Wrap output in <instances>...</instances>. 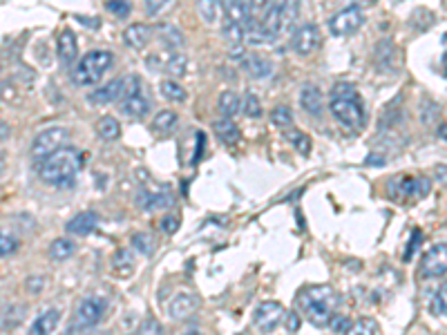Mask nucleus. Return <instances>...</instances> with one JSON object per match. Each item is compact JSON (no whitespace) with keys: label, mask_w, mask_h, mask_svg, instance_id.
Segmentation results:
<instances>
[{"label":"nucleus","mask_w":447,"mask_h":335,"mask_svg":"<svg viewBox=\"0 0 447 335\" xmlns=\"http://www.w3.org/2000/svg\"><path fill=\"white\" fill-rule=\"evenodd\" d=\"M338 302H340L338 293L327 284L302 288L298 293V309L302 311L304 318L318 329L329 327L331 318L336 315Z\"/></svg>","instance_id":"1"},{"label":"nucleus","mask_w":447,"mask_h":335,"mask_svg":"<svg viewBox=\"0 0 447 335\" xmlns=\"http://www.w3.org/2000/svg\"><path fill=\"white\" fill-rule=\"evenodd\" d=\"M83 152L65 146L56 150L47 159H43V164L39 168V175L45 184H50L54 188H67L74 184L76 175L83 168Z\"/></svg>","instance_id":"2"},{"label":"nucleus","mask_w":447,"mask_h":335,"mask_svg":"<svg viewBox=\"0 0 447 335\" xmlns=\"http://www.w3.org/2000/svg\"><path fill=\"white\" fill-rule=\"evenodd\" d=\"M331 114L345 125V128H362L364 125V107L358 92L347 83H338L331 96Z\"/></svg>","instance_id":"3"},{"label":"nucleus","mask_w":447,"mask_h":335,"mask_svg":"<svg viewBox=\"0 0 447 335\" xmlns=\"http://www.w3.org/2000/svg\"><path fill=\"white\" fill-rule=\"evenodd\" d=\"M112 52L107 50H92L87 52L83 58L78 61V65L72 72V80H74V85H94L98 80L103 78V74L107 69L112 67Z\"/></svg>","instance_id":"4"},{"label":"nucleus","mask_w":447,"mask_h":335,"mask_svg":"<svg viewBox=\"0 0 447 335\" xmlns=\"http://www.w3.org/2000/svg\"><path fill=\"white\" fill-rule=\"evenodd\" d=\"M432 184L427 177H411V175H398L389 179L387 193L393 202H416L429 195Z\"/></svg>","instance_id":"5"},{"label":"nucleus","mask_w":447,"mask_h":335,"mask_svg":"<svg viewBox=\"0 0 447 335\" xmlns=\"http://www.w3.org/2000/svg\"><path fill=\"white\" fill-rule=\"evenodd\" d=\"M139 87H141V80L139 76H121L107 83L103 87H98L96 92H92L87 96V101L92 105H107V103H114V101H121L125 96H132V94H139Z\"/></svg>","instance_id":"6"},{"label":"nucleus","mask_w":447,"mask_h":335,"mask_svg":"<svg viewBox=\"0 0 447 335\" xmlns=\"http://www.w3.org/2000/svg\"><path fill=\"white\" fill-rule=\"evenodd\" d=\"M69 141V132L65 128H47L36 134V139L32 143V157L34 159H47L56 150L65 148Z\"/></svg>","instance_id":"7"},{"label":"nucleus","mask_w":447,"mask_h":335,"mask_svg":"<svg viewBox=\"0 0 447 335\" xmlns=\"http://www.w3.org/2000/svg\"><path fill=\"white\" fill-rule=\"evenodd\" d=\"M107 311V302L103 297H96V295H89L83 297L78 304H76V311H74V324L76 327H96L98 322L103 320V315Z\"/></svg>","instance_id":"8"},{"label":"nucleus","mask_w":447,"mask_h":335,"mask_svg":"<svg viewBox=\"0 0 447 335\" xmlns=\"http://www.w3.org/2000/svg\"><path fill=\"white\" fill-rule=\"evenodd\" d=\"M282 318H284V306L275 300H266L262 304H257L253 311V324L262 335H271L280 327Z\"/></svg>","instance_id":"9"},{"label":"nucleus","mask_w":447,"mask_h":335,"mask_svg":"<svg viewBox=\"0 0 447 335\" xmlns=\"http://www.w3.org/2000/svg\"><path fill=\"white\" fill-rule=\"evenodd\" d=\"M364 23V16H362V9L360 7H347V9H340V12L329 21V30L334 36H351L362 27Z\"/></svg>","instance_id":"10"},{"label":"nucleus","mask_w":447,"mask_h":335,"mask_svg":"<svg viewBox=\"0 0 447 335\" xmlns=\"http://www.w3.org/2000/svg\"><path fill=\"white\" fill-rule=\"evenodd\" d=\"M445 268H447V246H445V244H436V246L425 250V255L420 257L418 275L423 279L443 277Z\"/></svg>","instance_id":"11"},{"label":"nucleus","mask_w":447,"mask_h":335,"mask_svg":"<svg viewBox=\"0 0 447 335\" xmlns=\"http://www.w3.org/2000/svg\"><path fill=\"white\" fill-rule=\"evenodd\" d=\"M320 43H322L320 30H318V25H313V23L300 25L291 36V50L295 54H300V56H309V54H313L320 47Z\"/></svg>","instance_id":"12"},{"label":"nucleus","mask_w":447,"mask_h":335,"mask_svg":"<svg viewBox=\"0 0 447 335\" xmlns=\"http://www.w3.org/2000/svg\"><path fill=\"white\" fill-rule=\"evenodd\" d=\"M137 204L141 210H146V213L166 210V208L173 206V193H170L168 188H157V190L141 188L137 193Z\"/></svg>","instance_id":"13"},{"label":"nucleus","mask_w":447,"mask_h":335,"mask_svg":"<svg viewBox=\"0 0 447 335\" xmlns=\"http://www.w3.org/2000/svg\"><path fill=\"white\" fill-rule=\"evenodd\" d=\"M197 311H199V297H197L195 293H177L173 300L168 302V315H170V320H177V322H182V320H188L190 315H195Z\"/></svg>","instance_id":"14"},{"label":"nucleus","mask_w":447,"mask_h":335,"mask_svg":"<svg viewBox=\"0 0 447 335\" xmlns=\"http://www.w3.org/2000/svg\"><path fill=\"white\" fill-rule=\"evenodd\" d=\"M224 23L248 27L250 23L248 0H224Z\"/></svg>","instance_id":"15"},{"label":"nucleus","mask_w":447,"mask_h":335,"mask_svg":"<svg viewBox=\"0 0 447 335\" xmlns=\"http://www.w3.org/2000/svg\"><path fill=\"white\" fill-rule=\"evenodd\" d=\"M78 56V45H76V36L72 30H63L58 36V61L63 67H69L72 63Z\"/></svg>","instance_id":"16"},{"label":"nucleus","mask_w":447,"mask_h":335,"mask_svg":"<svg viewBox=\"0 0 447 335\" xmlns=\"http://www.w3.org/2000/svg\"><path fill=\"white\" fill-rule=\"evenodd\" d=\"M150 36H152V30H150L148 25L134 23V25H130L128 30L123 32V41L132 50H143L150 43Z\"/></svg>","instance_id":"17"},{"label":"nucleus","mask_w":447,"mask_h":335,"mask_svg":"<svg viewBox=\"0 0 447 335\" xmlns=\"http://www.w3.org/2000/svg\"><path fill=\"white\" fill-rule=\"evenodd\" d=\"M300 105L313 116H322V107H325V101H322V92L316 85H304L300 89Z\"/></svg>","instance_id":"18"},{"label":"nucleus","mask_w":447,"mask_h":335,"mask_svg":"<svg viewBox=\"0 0 447 335\" xmlns=\"http://www.w3.org/2000/svg\"><path fill=\"white\" fill-rule=\"evenodd\" d=\"M119 107L125 116H130V119H143V116L150 112V103L141 94H132V96L121 98Z\"/></svg>","instance_id":"19"},{"label":"nucleus","mask_w":447,"mask_h":335,"mask_svg":"<svg viewBox=\"0 0 447 335\" xmlns=\"http://www.w3.org/2000/svg\"><path fill=\"white\" fill-rule=\"evenodd\" d=\"M96 226H98V215L92 210H85V213L76 215L74 219L67 224V233L78 235V237H85V235L92 233Z\"/></svg>","instance_id":"20"},{"label":"nucleus","mask_w":447,"mask_h":335,"mask_svg":"<svg viewBox=\"0 0 447 335\" xmlns=\"http://www.w3.org/2000/svg\"><path fill=\"white\" fill-rule=\"evenodd\" d=\"M58 322H61V313L58 309H47L45 313H41L39 318L34 320L32 324V335H52L54 331H56L58 327Z\"/></svg>","instance_id":"21"},{"label":"nucleus","mask_w":447,"mask_h":335,"mask_svg":"<svg viewBox=\"0 0 447 335\" xmlns=\"http://www.w3.org/2000/svg\"><path fill=\"white\" fill-rule=\"evenodd\" d=\"M157 39L164 43L170 52L182 50L184 43H186L182 30H179V27H175V25H170V23H164V25L157 27Z\"/></svg>","instance_id":"22"},{"label":"nucleus","mask_w":447,"mask_h":335,"mask_svg":"<svg viewBox=\"0 0 447 335\" xmlns=\"http://www.w3.org/2000/svg\"><path fill=\"white\" fill-rule=\"evenodd\" d=\"M212 132L217 134V139L224 143V146H235V143L239 141L241 137V132L235 123H232L230 119H219V121H215L212 123Z\"/></svg>","instance_id":"23"},{"label":"nucleus","mask_w":447,"mask_h":335,"mask_svg":"<svg viewBox=\"0 0 447 335\" xmlns=\"http://www.w3.org/2000/svg\"><path fill=\"white\" fill-rule=\"evenodd\" d=\"M186 69H188V58L184 56V54L170 52L164 56V67H161V72H166V74L179 78V76L186 74Z\"/></svg>","instance_id":"24"},{"label":"nucleus","mask_w":447,"mask_h":335,"mask_svg":"<svg viewBox=\"0 0 447 335\" xmlns=\"http://www.w3.org/2000/svg\"><path fill=\"white\" fill-rule=\"evenodd\" d=\"M224 39H226L232 54L241 52V45H244V41H246V27L224 23Z\"/></svg>","instance_id":"25"},{"label":"nucleus","mask_w":447,"mask_h":335,"mask_svg":"<svg viewBox=\"0 0 447 335\" xmlns=\"http://www.w3.org/2000/svg\"><path fill=\"white\" fill-rule=\"evenodd\" d=\"M121 134V125L114 116H103V119L96 121V137L103 141H114L119 139Z\"/></svg>","instance_id":"26"},{"label":"nucleus","mask_w":447,"mask_h":335,"mask_svg":"<svg viewBox=\"0 0 447 335\" xmlns=\"http://www.w3.org/2000/svg\"><path fill=\"white\" fill-rule=\"evenodd\" d=\"M197 12H199V18L206 25H215L219 21L221 3L219 0H197Z\"/></svg>","instance_id":"27"},{"label":"nucleus","mask_w":447,"mask_h":335,"mask_svg":"<svg viewBox=\"0 0 447 335\" xmlns=\"http://www.w3.org/2000/svg\"><path fill=\"white\" fill-rule=\"evenodd\" d=\"M74 250H76L74 241L65 239V237H58V239L52 241V246H50V257H52L54 261H65V259H69L72 255H74Z\"/></svg>","instance_id":"28"},{"label":"nucleus","mask_w":447,"mask_h":335,"mask_svg":"<svg viewBox=\"0 0 447 335\" xmlns=\"http://www.w3.org/2000/svg\"><path fill=\"white\" fill-rule=\"evenodd\" d=\"M244 65H246V72L253 78H266V76H271V72H273L271 61H266L262 56H248Z\"/></svg>","instance_id":"29"},{"label":"nucleus","mask_w":447,"mask_h":335,"mask_svg":"<svg viewBox=\"0 0 447 335\" xmlns=\"http://www.w3.org/2000/svg\"><path fill=\"white\" fill-rule=\"evenodd\" d=\"M132 248L141 252V255H146V257H152L155 255V250H157V244H155V237L148 233H134L132 235Z\"/></svg>","instance_id":"30"},{"label":"nucleus","mask_w":447,"mask_h":335,"mask_svg":"<svg viewBox=\"0 0 447 335\" xmlns=\"http://www.w3.org/2000/svg\"><path fill=\"white\" fill-rule=\"evenodd\" d=\"M161 96L168 98V101H173V103H184L188 94H186V89L177 83V80L166 78V80H161Z\"/></svg>","instance_id":"31"},{"label":"nucleus","mask_w":447,"mask_h":335,"mask_svg":"<svg viewBox=\"0 0 447 335\" xmlns=\"http://www.w3.org/2000/svg\"><path fill=\"white\" fill-rule=\"evenodd\" d=\"M217 107L224 119H230L232 114L239 110V98L235 92H221L219 94V101H217Z\"/></svg>","instance_id":"32"},{"label":"nucleus","mask_w":447,"mask_h":335,"mask_svg":"<svg viewBox=\"0 0 447 335\" xmlns=\"http://www.w3.org/2000/svg\"><path fill=\"white\" fill-rule=\"evenodd\" d=\"M177 125V112L173 110H161L155 119H152V128L157 132H170Z\"/></svg>","instance_id":"33"},{"label":"nucleus","mask_w":447,"mask_h":335,"mask_svg":"<svg viewBox=\"0 0 447 335\" xmlns=\"http://www.w3.org/2000/svg\"><path fill=\"white\" fill-rule=\"evenodd\" d=\"M112 266H114L116 273H121V277H128L132 273V268H134V259L130 257L128 250H119L112 259Z\"/></svg>","instance_id":"34"},{"label":"nucleus","mask_w":447,"mask_h":335,"mask_svg":"<svg viewBox=\"0 0 447 335\" xmlns=\"http://www.w3.org/2000/svg\"><path fill=\"white\" fill-rule=\"evenodd\" d=\"M300 3L302 0H273V7L280 12L286 21L293 23L295 16H298V9H300Z\"/></svg>","instance_id":"35"},{"label":"nucleus","mask_w":447,"mask_h":335,"mask_svg":"<svg viewBox=\"0 0 447 335\" xmlns=\"http://www.w3.org/2000/svg\"><path fill=\"white\" fill-rule=\"evenodd\" d=\"M271 121H273V125H277V128H289V125L293 123V112L286 105H277L271 110Z\"/></svg>","instance_id":"36"},{"label":"nucleus","mask_w":447,"mask_h":335,"mask_svg":"<svg viewBox=\"0 0 447 335\" xmlns=\"http://www.w3.org/2000/svg\"><path fill=\"white\" fill-rule=\"evenodd\" d=\"M273 7V0H248V9H250V21L259 23L262 18L268 14V9Z\"/></svg>","instance_id":"37"},{"label":"nucleus","mask_w":447,"mask_h":335,"mask_svg":"<svg viewBox=\"0 0 447 335\" xmlns=\"http://www.w3.org/2000/svg\"><path fill=\"white\" fill-rule=\"evenodd\" d=\"M241 107H244V114L250 116V119H259V116H262V103H259V98L253 92H248L244 96V103H241Z\"/></svg>","instance_id":"38"},{"label":"nucleus","mask_w":447,"mask_h":335,"mask_svg":"<svg viewBox=\"0 0 447 335\" xmlns=\"http://www.w3.org/2000/svg\"><path fill=\"white\" fill-rule=\"evenodd\" d=\"M286 139L293 143L295 150H300V155H309V152H311V139L304 132H300V130L289 132V134H286Z\"/></svg>","instance_id":"39"},{"label":"nucleus","mask_w":447,"mask_h":335,"mask_svg":"<svg viewBox=\"0 0 447 335\" xmlns=\"http://www.w3.org/2000/svg\"><path fill=\"white\" fill-rule=\"evenodd\" d=\"M105 9H107V12H110L112 16H116V18H128L130 12H132V7H130L128 0H107Z\"/></svg>","instance_id":"40"},{"label":"nucleus","mask_w":447,"mask_h":335,"mask_svg":"<svg viewBox=\"0 0 447 335\" xmlns=\"http://www.w3.org/2000/svg\"><path fill=\"white\" fill-rule=\"evenodd\" d=\"M18 250V239L9 233H0V257H9Z\"/></svg>","instance_id":"41"},{"label":"nucleus","mask_w":447,"mask_h":335,"mask_svg":"<svg viewBox=\"0 0 447 335\" xmlns=\"http://www.w3.org/2000/svg\"><path fill=\"white\" fill-rule=\"evenodd\" d=\"M137 335H164V327L157 318H146L139 324Z\"/></svg>","instance_id":"42"},{"label":"nucleus","mask_w":447,"mask_h":335,"mask_svg":"<svg viewBox=\"0 0 447 335\" xmlns=\"http://www.w3.org/2000/svg\"><path fill=\"white\" fill-rule=\"evenodd\" d=\"M347 335H375V324L371 320L362 318L347 329Z\"/></svg>","instance_id":"43"},{"label":"nucleus","mask_w":447,"mask_h":335,"mask_svg":"<svg viewBox=\"0 0 447 335\" xmlns=\"http://www.w3.org/2000/svg\"><path fill=\"white\" fill-rule=\"evenodd\" d=\"M429 313L434 315V318H445V286L441 291H436L432 302H429Z\"/></svg>","instance_id":"44"},{"label":"nucleus","mask_w":447,"mask_h":335,"mask_svg":"<svg viewBox=\"0 0 447 335\" xmlns=\"http://www.w3.org/2000/svg\"><path fill=\"white\" fill-rule=\"evenodd\" d=\"M284 329L289 331L291 335L300 331V315L298 311H284Z\"/></svg>","instance_id":"45"},{"label":"nucleus","mask_w":447,"mask_h":335,"mask_svg":"<svg viewBox=\"0 0 447 335\" xmlns=\"http://www.w3.org/2000/svg\"><path fill=\"white\" fill-rule=\"evenodd\" d=\"M161 230H164L166 235H175L179 230V217L177 215H168L161 219Z\"/></svg>","instance_id":"46"},{"label":"nucleus","mask_w":447,"mask_h":335,"mask_svg":"<svg viewBox=\"0 0 447 335\" xmlns=\"http://www.w3.org/2000/svg\"><path fill=\"white\" fill-rule=\"evenodd\" d=\"M168 3H170V0H146V12H148V16L161 14V12H164V9L168 7Z\"/></svg>","instance_id":"47"},{"label":"nucleus","mask_w":447,"mask_h":335,"mask_svg":"<svg viewBox=\"0 0 447 335\" xmlns=\"http://www.w3.org/2000/svg\"><path fill=\"white\" fill-rule=\"evenodd\" d=\"M329 324H331V329H334L336 333H342V331H347L349 327H351V324H349V320H345V318H336V315H334V318H331Z\"/></svg>","instance_id":"48"},{"label":"nucleus","mask_w":447,"mask_h":335,"mask_svg":"<svg viewBox=\"0 0 447 335\" xmlns=\"http://www.w3.org/2000/svg\"><path fill=\"white\" fill-rule=\"evenodd\" d=\"M43 284H45L43 277H32V279H27V288H30L32 293H39Z\"/></svg>","instance_id":"49"},{"label":"nucleus","mask_w":447,"mask_h":335,"mask_svg":"<svg viewBox=\"0 0 447 335\" xmlns=\"http://www.w3.org/2000/svg\"><path fill=\"white\" fill-rule=\"evenodd\" d=\"M9 134H12V128H9L5 121H0V141L9 139Z\"/></svg>","instance_id":"50"},{"label":"nucleus","mask_w":447,"mask_h":335,"mask_svg":"<svg viewBox=\"0 0 447 335\" xmlns=\"http://www.w3.org/2000/svg\"><path fill=\"white\" fill-rule=\"evenodd\" d=\"M179 335H204V333L199 331V327H188V329H184Z\"/></svg>","instance_id":"51"},{"label":"nucleus","mask_w":447,"mask_h":335,"mask_svg":"<svg viewBox=\"0 0 447 335\" xmlns=\"http://www.w3.org/2000/svg\"><path fill=\"white\" fill-rule=\"evenodd\" d=\"M367 164H384V159H378V157H369V159H367Z\"/></svg>","instance_id":"52"},{"label":"nucleus","mask_w":447,"mask_h":335,"mask_svg":"<svg viewBox=\"0 0 447 335\" xmlns=\"http://www.w3.org/2000/svg\"><path fill=\"white\" fill-rule=\"evenodd\" d=\"M87 335H110V333H105V331H94V333H87Z\"/></svg>","instance_id":"53"},{"label":"nucleus","mask_w":447,"mask_h":335,"mask_svg":"<svg viewBox=\"0 0 447 335\" xmlns=\"http://www.w3.org/2000/svg\"><path fill=\"white\" fill-rule=\"evenodd\" d=\"M362 3H373V0H362Z\"/></svg>","instance_id":"54"},{"label":"nucleus","mask_w":447,"mask_h":335,"mask_svg":"<svg viewBox=\"0 0 447 335\" xmlns=\"http://www.w3.org/2000/svg\"><path fill=\"white\" fill-rule=\"evenodd\" d=\"M219 3H224V0H219Z\"/></svg>","instance_id":"55"}]
</instances>
